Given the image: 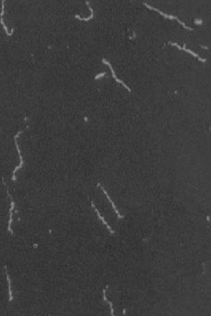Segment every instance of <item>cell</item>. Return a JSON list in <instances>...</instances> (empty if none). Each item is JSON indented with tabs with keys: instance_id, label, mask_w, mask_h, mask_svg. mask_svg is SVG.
Returning <instances> with one entry per match:
<instances>
[{
	"instance_id": "obj_11",
	"label": "cell",
	"mask_w": 211,
	"mask_h": 316,
	"mask_svg": "<svg viewBox=\"0 0 211 316\" xmlns=\"http://www.w3.org/2000/svg\"><path fill=\"white\" fill-rule=\"evenodd\" d=\"M106 289H103V300L106 302H108V304L110 306V309H111V313H112V316H114V310H113V303L111 302L108 301L106 296Z\"/></svg>"
},
{
	"instance_id": "obj_13",
	"label": "cell",
	"mask_w": 211,
	"mask_h": 316,
	"mask_svg": "<svg viewBox=\"0 0 211 316\" xmlns=\"http://www.w3.org/2000/svg\"><path fill=\"white\" fill-rule=\"evenodd\" d=\"M195 23L197 25H201L202 24V20L200 19H195Z\"/></svg>"
},
{
	"instance_id": "obj_10",
	"label": "cell",
	"mask_w": 211,
	"mask_h": 316,
	"mask_svg": "<svg viewBox=\"0 0 211 316\" xmlns=\"http://www.w3.org/2000/svg\"><path fill=\"white\" fill-rule=\"evenodd\" d=\"M5 273L7 275V280H8V288H9V302H11L13 299V294H12V289H11V281L10 280L9 278V275L8 274V272H7V267L5 266Z\"/></svg>"
},
{
	"instance_id": "obj_3",
	"label": "cell",
	"mask_w": 211,
	"mask_h": 316,
	"mask_svg": "<svg viewBox=\"0 0 211 316\" xmlns=\"http://www.w3.org/2000/svg\"><path fill=\"white\" fill-rule=\"evenodd\" d=\"M102 63H103V64H104V65H107V66L109 67V68H110V70H111V72H112V73L113 78V79H114L116 80V81H117V83H120L121 85H123V86L125 87V89H127V90L128 92H131V89H130V88L128 85H127L126 84V83H125L123 81H122V80H120V79H118V78H117V77L116 76V73H115V71L114 70V69H113V68L112 65H111V63H110L109 61H108L106 59H104V58H103V59H102Z\"/></svg>"
},
{
	"instance_id": "obj_1",
	"label": "cell",
	"mask_w": 211,
	"mask_h": 316,
	"mask_svg": "<svg viewBox=\"0 0 211 316\" xmlns=\"http://www.w3.org/2000/svg\"><path fill=\"white\" fill-rule=\"evenodd\" d=\"M143 4L145 5L147 8H148V9H150L151 10H153V11H157V12L159 13V14L161 15L162 16H163L164 18H168L169 19H176L178 21L179 24H181L184 28L187 29L188 31H193V29L191 28V27L186 26L185 24L183 22V21H181L180 19H179L177 17H175V16L172 15H168L167 14H165L163 12H162L161 11L158 10L157 8H155L154 7L147 4V3H143Z\"/></svg>"
},
{
	"instance_id": "obj_2",
	"label": "cell",
	"mask_w": 211,
	"mask_h": 316,
	"mask_svg": "<svg viewBox=\"0 0 211 316\" xmlns=\"http://www.w3.org/2000/svg\"><path fill=\"white\" fill-rule=\"evenodd\" d=\"M23 132V130L19 131H18V133H17V134L14 136V141H15V146H16L17 150V151H18V153L19 158V161H20V162H19V165L18 166H17L16 168H15L14 171H13V178H12L13 180H16V177H15V173H16L17 171V170H19V169L22 168L23 165V156H22V154H21V150H20V149H19L18 143V142H17V139L18 138L19 136H20V135H21V134H22V133Z\"/></svg>"
},
{
	"instance_id": "obj_8",
	"label": "cell",
	"mask_w": 211,
	"mask_h": 316,
	"mask_svg": "<svg viewBox=\"0 0 211 316\" xmlns=\"http://www.w3.org/2000/svg\"><path fill=\"white\" fill-rule=\"evenodd\" d=\"M91 205H92V207L93 208L94 210H95V211L97 212V214H98V218H99V219H100V220H102V221L103 222V224H104V225H106V226H107V227H108V230L110 231V233H111L112 234H114L115 233V231H114V230H113L111 228V227H110V226H109V225L108 224V222L106 221V220H104V218H103V217H102V216H101V214H100V212L98 211V209H97V208H96V207H95V206H94V204L93 202V201H92V202H91Z\"/></svg>"
},
{
	"instance_id": "obj_5",
	"label": "cell",
	"mask_w": 211,
	"mask_h": 316,
	"mask_svg": "<svg viewBox=\"0 0 211 316\" xmlns=\"http://www.w3.org/2000/svg\"><path fill=\"white\" fill-rule=\"evenodd\" d=\"M168 44L171 45L172 46H176V47H178V49H180V50L184 51H185L186 52L189 53V54L192 55L193 56L197 57V58H198V59L199 60V61H201V62H203V63H204V62H206V59H203V58H201V57L199 56L198 54H197V53H195V52H193V51H192L191 50H190V49H187V48H186V43H184V44H183V47H181L180 45H179L178 43H177L171 42H169Z\"/></svg>"
},
{
	"instance_id": "obj_4",
	"label": "cell",
	"mask_w": 211,
	"mask_h": 316,
	"mask_svg": "<svg viewBox=\"0 0 211 316\" xmlns=\"http://www.w3.org/2000/svg\"><path fill=\"white\" fill-rule=\"evenodd\" d=\"M5 0H3L1 1V12L0 13V24L3 25L4 29L5 32L7 34V35L8 36H11L14 33V29L13 28H11V32L9 33V31L8 30V28L6 26V25L5 24L4 19H3V16L4 15L5 12Z\"/></svg>"
},
{
	"instance_id": "obj_9",
	"label": "cell",
	"mask_w": 211,
	"mask_h": 316,
	"mask_svg": "<svg viewBox=\"0 0 211 316\" xmlns=\"http://www.w3.org/2000/svg\"><path fill=\"white\" fill-rule=\"evenodd\" d=\"M98 186H99L100 187V188H101L102 190H103V193L106 194V196L107 198H108V201H109V202L111 203V204H112L113 208V209L114 210L115 212H116V214H117V216H118V217L119 218H124V216H122L121 214H120V213L118 212V211L117 210V208L116 207V206H115L114 203V202H113L112 200H111V198H110V197H109V196H108V192L106 191V190L104 189V187H103V186L101 185L100 183H98Z\"/></svg>"
},
{
	"instance_id": "obj_7",
	"label": "cell",
	"mask_w": 211,
	"mask_h": 316,
	"mask_svg": "<svg viewBox=\"0 0 211 316\" xmlns=\"http://www.w3.org/2000/svg\"><path fill=\"white\" fill-rule=\"evenodd\" d=\"M85 3L86 5L88 6V7L89 8V10L90 11V15L89 16V17H87V18H82L81 17H80V15H75V18L76 19H79V21H89L90 19H92L94 17V11L93 9L91 7L90 5L89 4V2L88 1H85Z\"/></svg>"
},
{
	"instance_id": "obj_6",
	"label": "cell",
	"mask_w": 211,
	"mask_h": 316,
	"mask_svg": "<svg viewBox=\"0 0 211 316\" xmlns=\"http://www.w3.org/2000/svg\"><path fill=\"white\" fill-rule=\"evenodd\" d=\"M7 193L8 194L9 197L11 198V208L9 209V222H8V230H9L11 234H13V231L12 230L11 226V224H12V222H13V210H14V207H15V203L14 202L13 200V198L11 196V194H9V192H8V190L7 188Z\"/></svg>"
},
{
	"instance_id": "obj_12",
	"label": "cell",
	"mask_w": 211,
	"mask_h": 316,
	"mask_svg": "<svg viewBox=\"0 0 211 316\" xmlns=\"http://www.w3.org/2000/svg\"><path fill=\"white\" fill-rule=\"evenodd\" d=\"M106 72H103V73H99V74L95 76L94 79H95V80H98V79H100V78H101V77H104V75H106Z\"/></svg>"
},
{
	"instance_id": "obj_14",
	"label": "cell",
	"mask_w": 211,
	"mask_h": 316,
	"mask_svg": "<svg viewBox=\"0 0 211 316\" xmlns=\"http://www.w3.org/2000/svg\"><path fill=\"white\" fill-rule=\"evenodd\" d=\"M201 47L202 48H203V49H208V47H207V46H201Z\"/></svg>"
}]
</instances>
